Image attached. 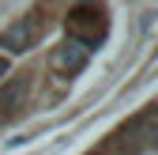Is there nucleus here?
Listing matches in <instances>:
<instances>
[{
    "instance_id": "obj_1",
    "label": "nucleus",
    "mask_w": 158,
    "mask_h": 155,
    "mask_svg": "<svg viewBox=\"0 0 158 155\" xmlns=\"http://www.w3.org/2000/svg\"><path fill=\"white\" fill-rule=\"evenodd\" d=\"M64 30H68V42H79V46L90 53L98 42H106L109 19L102 15V8H94V4H79V8H72V11H68Z\"/></svg>"
},
{
    "instance_id": "obj_2",
    "label": "nucleus",
    "mask_w": 158,
    "mask_h": 155,
    "mask_svg": "<svg viewBox=\"0 0 158 155\" xmlns=\"http://www.w3.org/2000/svg\"><path fill=\"white\" fill-rule=\"evenodd\" d=\"M27 95H30V76H11L0 87V121H15L23 102H27Z\"/></svg>"
},
{
    "instance_id": "obj_3",
    "label": "nucleus",
    "mask_w": 158,
    "mask_h": 155,
    "mask_svg": "<svg viewBox=\"0 0 158 155\" xmlns=\"http://www.w3.org/2000/svg\"><path fill=\"white\" fill-rule=\"evenodd\" d=\"M87 57L90 53L79 42H64V46H56V53H53V68L60 72V76H75V72L87 68Z\"/></svg>"
},
{
    "instance_id": "obj_4",
    "label": "nucleus",
    "mask_w": 158,
    "mask_h": 155,
    "mask_svg": "<svg viewBox=\"0 0 158 155\" xmlns=\"http://www.w3.org/2000/svg\"><path fill=\"white\" fill-rule=\"evenodd\" d=\"M0 46H8L11 53H27L34 46V15H23V19H15V23L0 34Z\"/></svg>"
},
{
    "instance_id": "obj_5",
    "label": "nucleus",
    "mask_w": 158,
    "mask_h": 155,
    "mask_svg": "<svg viewBox=\"0 0 158 155\" xmlns=\"http://www.w3.org/2000/svg\"><path fill=\"white\" fill-rule=\"evenodd\" d=\"M8 76V57H0V80Z\"/></svg>"
}]
</instances>
